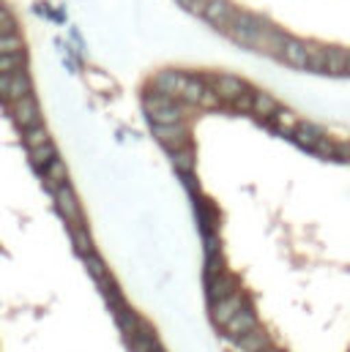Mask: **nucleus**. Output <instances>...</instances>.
<instances>
[{
	"label": "nucleus",
	"instance_id": "obj_22",
	"mask_svg": "<svg viewBox=\"0 0 350 352\" xmlns=\"http://www.w3.org/2000/svg\"><path fill=\"white\" fill-rule=\"evenodd\" d=\"M266 352H274V350H266Z\"/></svg>",
	"mask_w": 350,
	"mask_h": 352
},
{
	"label": "nucleus",
	"instance_id": "obj_13",
	"mask_svg": "<svg viewBox=\"0 0 350 352\" xmlns=\"http://www.w3.org/2000/svg\"><path fill=\"white\" fill-rule=\"evenodd\" d=\"M321 137H323V131H321V126H315V123H301V126L296 129V142H299L301 148L315 151V145H318Z\"/></svg>",
	"mask_w": 350,
	"mask_h": 352
},
{
	"label": "nucleus",
	"instance_id": "obj_4",
	"mask_svg": "<svg viewBox=\"0 0 350 352\" xmlns=\"http://www.w3.org/2000/svg\"><path fill=\"white\" fill-rule=\"evenodd\" d=\"M211 82H214L216 96H219L222 101H230V104H236V101L247 93V85H244L238 77H230V74H219V77H214Z\"/></svg>",
	"mask_w": 350,
	"mask_h": 352
},
{
	"label": "nucleus",
	"instance_id": "obj_10",
	"mask_svg": "<svg viewBox=\"0 0 350 352\" xmlns=\"http://www.w3.org/2000/svg\"><path fill=\"white\" fill-rule=\"evenodd\" d=\"M252 112L260 118H274L279 112V101L271 93H252Z\"/></svg>",
	"mask_w": 350,
	"mask_h": 352
},
{
	"label": "nucleus",
	"instance_id": "obj_8",
	"mask_svg": "<svg viewBox=\"0 0 350 352\" xmlns=\"http://www.w3.org/2000/svg\"><path fill=\"white\" fill-rule=\"evenodd\" d=\"M282 58L288 66H296V68H310V55H307V44L301 41H293L288 38L285 49H282Z\"/></svg>",
	"mask_w": 350,
	"mask_h": 352
},
{
	"label": "nucleus",
	"instance_id": "obj_18",
	"mask_svg": "<svg viewBox=\"0 0 350 352\" xmlns=\"http://www.w3.org/2000/svg\"><path fill=\"white\" fill-rule=\"evenodd\" d=\"M173 164H175V170H178V173L189 175V173L195 170V156H192V151H189V148L173 151Z\"/></svg>",
	"mask_w": 350,
	"mask_h": 352
},
{
	"label": "nucleus",
	"instance_id": "obj_1",
	"mask_svg": "<svg viewBox=\"0 0 350 352\" xmlns=\"http://www.w3.org/2000/svg\"><path fill=\"white\" fill-rule=\"evenodd\" d=\"M30 96V77L25 71L0 74V99L8 104H16L19 99Z\"/></svg>",
	"mask_w": 350,
	"mask_h": 352
},
{
	"label": "nucleus",
	"instance_id": "obj_15",
	"mask_svg": "<svg viewBox=\"0 0 350 352\" xmlns=\"http://www.w3.org/2000/svg\"><path fill=\"white\" fill-rule=\"evenodd\" d=\"M208 287H211V290H208V295H211V301H214V303H216V301H222V298H227L230 292H236V290H233V287H236V284H233V279H230V276H225V273H222V276H216L214 281H208Z\"/></svg>",
	"mask_w": 350,
	"mask_h": 352
},
{
	"label": "nucleus",
	"instance_id": "obj_6",
	"mask_svg": "<svg viewBox=\"0 0 350 352\" xmlns=\"http://www.w3.org/2000/svg\"><path fill=\"white\" fill-rule=\"evenodd\" d=\"M55 199H58V210L66 216V221H68V224H79L82 210H79V202H77L74 191H71L68 186H63V188L55 191Z\"/></svg>",
	"mask_w": 350,
	"mask_h": 352
},
{
	"label": "nucleus",
	"instance_id": "obj_21",
	"mask_svg": "<svg viewBox=\"0 0 350 352\" xmlns=\"http://www.w3.org/2000/svg\"><path fill=\"white\" fill-rule=\"evenodd\" d=\"M348 71H350V52H348Z\"/></svg>",
	"mask_w": 350,
	"mask_h": 352
},
{
	"label": "nucleus",
	"instance_id": "obj_14",
	"mask_svg": "<svg viewBox=\"0 0 350 352\" xmlns=\"http://www.w3.org/2000/svg\"><path fill=\"white\" fill-rule=\"evenodd\" d=\"M326 71H329V74H342V71H348V52H345V49H337V47H329V49H326Z\"/></svg>",
	"mask_w": 350,
	"mask_h": 352
},
{
	"label": "nucleus",
	"instance_id": "obj_2",
	"mask_svg": "<svg viewBox=\"0 0 350 352\" xmlns=\"http://www.w3.org/2000/svg\"><path fill=\"white\" fill-rule=\"evenodd\" d=\"M11 112H14V123L22 126V131L41 126V110H38V101L33 99V93L19 99L16 104H11Z\"/></svg>",
	"mask_w": 350,
	"mask_h": 352
},
{
	"label": "nucleus",
	"instance_id": "obj_5",
	"mask_svg": "<svg viewBox=\"0 0 350 352\" xmlns=\"http://www.w3.org/2000/svg\"><path fill=\"white\" fill-rule=\"evenodd\" d=\"M153 137L173 153V151H181L186 148V129L184 123H170V126H153Z\"/></svg>",
	"mask_w": 350,
	"mask_h": 352
},
{
	"label": "nucleus",
	"instance_id": "obj_3",
	"mask_svg": "<svg viewBox=\"0 0 350 352\" xmlns=\"http://www.w3.org/2000/svg\"><path fill=\"white\" fill-rule=\"evenodd\" d=\"M241 309H247V301H244V295L241 292H230L227 298H222V301H216L214 303V309H211V320L219 325V328H225Z\"/></svg>",
	"mask_w": 350,
	"mask_h": 352
},
{
	"label": "nucleus",
	"instance_id": "obj_16",
	"mask_svg": "<svg viewBox=\"0 0 350 352\" xmlns=\"http://www.w3.org/2000/svg\"><path fill=\"white\" fill-rule=\"evenodd\" d=\"M301 123H299V118L290 112V110H279L277 115H274V129L277 131H285V134H296V129H299Z\"/></svg>",
	"mask_w": 350,
	"mask_h": 352
},
{
	"label": "nucleus",
	"instance_id": "obj_7",
	"mask_svg": "<svg viewBox=\"0 0 350 352\" xmlns=\"http://www.w3.org/2000/svg\"><path fill=\"white\" fill-rule=\"evenodd\" d=\"M258 328V317H255V312L252 309H241L227 325H225V334L227 336H233V339H241L244 334H249V331H255Z\"/></svg>",
	"mask_w": 350,
	"mask_h": 352
},
{
	"label": "nucleus",
	"instance_id": "obj_20",
	"mask_svg": "<svg viewBox=\"0 0 350 352\" xmlns=\"http://www.w3.org/2000/svg\"><path fill=\"white\" fill-rule=\"evenodd\" d=\"M5 52H22V41L14 33H3L0 36V55H5Z\"/></svg>",
	"mask_w": 350,
	"mask_h": 352
},
{
	"label": "nucleus",
	"instance_id": "obj_11",
	"mask_svg": "<svg viewBox=\"0 0 350 352\" xmlns=\"http://www.w3.org/2000/svg\"><path fill=\"white\" fill-rule=\"evenodd\" d=\"M238 342V350L244 352H266L268 350V336L263 334V331H249V334H244L241 339H236Z\"/></svg>",
	"mask_w": 350,
	"mask_h": 352
},
{
	"label": "nucleus",
	"instance_id": "obj_9",
	"mask_svg": "<svg viewBox=\"0 0 350 352\" xmlns=\"http://www.w3.org/2000/svg\"><path fill=\"white\" fill-rule=\"evenodd\" d=\"M27 156H30V162H33V167L36 170H47L55 159H58V151H55V145H52V140L49 142H44V145H38V148H30L27 151Z\"/></svg>",
	"mask_w": 350,
	"mask_h": 352
},
{
	"label": "nucleus",
	"instance_id": "obj_19",
	"mask_svg": "<svg viewBox=\"0 0 350 352\" xmlns=\"http://www.w3.org/2000/svg\"><path fill=\"white\" fill-rule=\"evenodd\" d=\"M25 145H27V151L30 148H38V145H44V142H49V134H47V129L44 126H33V129H27L25 131Z\"/></svg>",
	"mask_w": 350,
	"mask_h": 352
},
{
	"label": "nucleus",
	"instance_id": "obj_17",
	"mask_svg": "<svg viewBox=\"0 0 350 352\" xmlns=\"http://www.w3.org/2000/svg\"><path fill=\"white\" fill-rule=\"evenodd\" d=\"M22 66H25V52H5V55H0V74L22 71Z\"/></svg>",
	"mask_w": 350,
	"mask_h": 352
},
{
	"label": "nucleus",
	"instance_id": "obj_12",
	"mask_svg": "<svg viewBox=\"0 0 350 352\" xmlns=\"http://www.w3.org/2000/svg\"><path fill=\"white\" fill-rule=\"evenodd\" d=\"M44 177H47V186H49L52 191H58V188L68 186V173H66V164H63L60 159H55V162L44 170Z\"/></svg>",
	"mask_w": 350,
	"mask_h": 352
}]
</instances>
